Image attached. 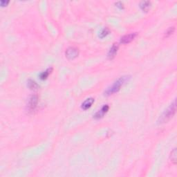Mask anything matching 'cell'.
I'll return each mask as SVG.
<instances>
[{"label": "cell", "instance_id": "1", "mask_svg": "<svg viewBox=\"0 0 177 177\" xmlns=\"http://www.w3.org/2000/svg\"><path fill=\"white\" fill-rule=\"evenodd\" d=\"M130 78L131 77L130 75H124L119 78H118L117 80L112 84V85L109 86V87L106 90L105 92H104V95H111L114 94V93H117V92L120 91V88H121L127 82H128V81L130 80Z\"/></svg>", "mask_w": 177, "mask_h": 177}, {"label": "cell", "instance_id": "2", "mask_svg": "<svg viewBox=\"0 0 177 177\" xmlns=\"http://www.w3.org/2000/svg\"><path fill=\"white\" fill-rule=\"evenodd\" d=\"M175 112H176V101H174V102L168 107L167 110H165V111L159 118L158 123L162 124L167 122L171 118L173 117Z\"/></svg>", "mask_w": 177, "mask_h": 177}, {"label": "cell", "instance_id": "3", "mask_svg": "<svg viewBox=\"0 0 177 177\" xmlns=\"http://www.w3.org/2000/svg\"><path fill=\"white\" fill-rule=\"evenodd\" d=\"M65 55H66V57L69 60H73L78 56L79 50L78 49L75 47H69L67 49L66 52H65Z\"/></svg>", "mask_w": 177, "mask_h": 177}, {"label": "cell", "instance_id": "4", "mask_svg": "<svg viewBox=\"0 0 177 177\" xmlns=\"http://www.w3.org/2000/svg\"><path fill=\"white\" fill-rule=\"evenodd\" d=\"M38 103V96L37 95H33L30 97L29 101H28L27 107L30 111L35 110L37 107Z\"/></svg>", "mask_w": 177, "mask_h": 177}, {"label": "cell", "instance_id": "5", "mask_svg": "<svg viewBox=\"0 0 177 177\" xmlns=\"http://www.w3.org/2000/svg\"><path fill=\"white\" fill-rule=\"evenodd\" d=\"M109 109V106L108 104H104V105L102 107L101 109H100L98 111H97L95 114L93 115V118L95 119L98 120L100 119V118H103L104 114H106L108 112Z\"/></svg>", "mask_w": 177, "mask_h": 177}, {"label": "cell", "instance_id": "6", "mask_svg": "<svg viewBox=\"0 0 177 177\" xmlns=\"http://www.w3.org/2000/svg\"><path fill=\"white\" fill-rule=\"evenodd\" d=\"M136 35H137V33H132L128 35H124V36H123L121 38H120V43L123 44H127L130 43L131 42L133 41V40L135 39Z\"/></svg>", "mask_w": 177, "mask_h": 177}, {"label": "cell", "instance_id": "7", "mask_svg": "<svg viewBox=\"0 0 177 177\" xmlns=\"http://www.w3.org/2000/svg\"><path fill=\"white\" fill-rule=\"evenodd\" d=\"M118 44L114 43L113 44L112 46H111V47L110 48V49H109V52H108L107 56L108 58H109V59H113L115 56H116V54H117L118 50Z\"/></svg>", "mask_w": 177, "mask_h": 177}, {"label": "cell", "instance_id": "8", "mask_svg": "<svg viewBox=\"0 0 177 177\" xmlns=\"http://www.w3.org/2000/svg\"><path fill=\"white\" fill-rule=\"evenodd\" d=\"M93 102H94V99L93 98H89L86 99V100L82 102V105H81V108H82L83 110H87L88 109H89V108L91 107Z\"/></svg>", "mask_w": 177, "mask_h": 177}, {"label": "cell", "instance_id": "9", "mask_svg": "<svg viewBox=\"0 0 177 177\" xmlns=\"http://www.w3.org/2000/svg\"><path fill=\"white\" fill-rule=\"evenodd\" d=\"M151 5H152L151 1H142V2H141V3H140V8H141V10H142L143 11L148 12V10H150V7H151Z\"/></svg>", "mask_w": 177, "mask_h": 177}, {"label": "cell", "instance_id": "10", "mask_svg": "<svg viewBox=\"0 0 177 177\" xmlns=\"http://www.w3.org/2000/svg\"><path fill=\"white\" fill-rule=\"evenodd\" d=\"M53 71V68L51 67V68L47 69L45 71H43L42 73H40V78L42 80H47V78L49 77V75H50Z\"/></svg>", "mask_w": 177, "mask_h": 177}, {"label": "cell", "instance_id": "11", "mask_svg": "<svg viewBox=\"0 0 177 177\" xmlns=\"http://www.w3.org/2000/svg\"><path fill=\"white\" fill-rule=\"evenodd\" d=\"M27 86H29V89L32 90H35L38 88V84H37L36 82L33 80L29 79L27 82Z\"/></svg>", "mask_w": 177, "mask_h": 177}, {"label": "cell", "instance_id": "12", "mask_svg": "<svg viewBox=\"0 0 177 177\" xmlns=\"http://www.w3.org/2000/svg\"><path fill=\"white\" fill-rule=\"evenodd\" d=\"M109 33H110V31H109V29H108V28L106 27L102 30V31L100 33V35H99V37H100V38H105L106 36H107Z\"/></svg>", "mask_w": 177, "mask_h": 177}, {"label": "cell", "instance_id": "13", "mask_svg": "<svg viewBox=\"0 0 177 177\" xmlns=\"http://www.w3.org/2000/svg\"><path fill=\"white\" fill-rule=\"evenodd\" d=\"M170 159H171V161L173 163L176 164V149H174V150H172V152H171Z\"/></svg>", "mask_w": 177, "mask_h": 177}, {"label": "cell", "instance_id": "14", "mask_svg": "<svg viewBox=\"0 0 177 177\" xmlns=\"http://www.w3.org/2000/svg\"><path fill=\"white\" fill-rule=\"evenodd\" d=\"M174 30H175L174 27H169V29H168L167 31H166L165 33V37H169V35H171L173 33H174Z\"/></svg>", "mask_w": 177, "mask_h": 177}, {"label": "cell", "instance_id": "15", "mask_svg": "<svg viewBox=\"0 0 177 177\" xmlns=\"http://www.w3.org/2000/svg\"><path fill=\"white\" fill-rule=\"evenodd\" d=\"M116 6L118 7V8H120V9H122V8H124L123 3H122L121 1H118V2L116 3Z\"/></svg>", "mask_w": 177, "mask_h": 177}, {"label": "cell", "instance_id": "16", "mask_svg": "<svg viewBox=\"0 0 177 177\" xmlns=\"http://www.w3.org/2000/svg\"><path fill=\"white\" fill-rule=\"evenodd\" d=\"M8 3H9V1H1V2H0V3H1V6H6V5L8 4Z\"/></svg>", "mask_w": 177, "mask_h": 177}]
</instances>
